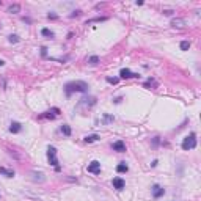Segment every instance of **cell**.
Wrapping results in <instances>:
<instances>
[{"label": "cell", "mask_w": 201, "mask_h": 201, "mask_svg": "<svg viewBox=\"0 0 201 201\" xmlns=\"http://www.w3.org/2000/svg\"><path fill=\"white\" fill-rule=\"evenodd\" d=\"M88 91V83L83 80H74L65 85V93L69 98L72 93H86Z\"/></svg>", "instance_id": "6da1fadb"}, {"label": "cell", "mask_w": 201, "mask_h": 201, "mask_svg": "<svg viewBox=\"0 0 201 201\" xmlns=\"http://www.w3.org/2000/svg\"><path fill=\"white\" fill-rule=\"evenodd\" d=\"M195 148H196V135L195 134L187 135L185 138L182 140V149L190 151V149H195Z\"/></svg>", "instance_id": "7a4b0ae2"}, {"label": "cell", "mask_w": 201, "mask_h": 201, "mask_svg": "<svg viewBox=\"0 0 201 201\" xmlns=\"http://www.w3.org/2000/svg\"><path fill=\"white\" fill-rule=\"evenodd\" d=\"M47 159H49V163H50V165L55 167L57 170H60L58 159H57V148H55V146H49V148H47Z\"/></svg>", "instance_id": "3957f363"}, {"label": "cell", "mask_w": 201, "mask_h": 201, "mask_svg": "<svg viewBox=\"0 0 201 201\" xmlns=\"http://www.w3.org/2000/svg\"><path fill=\"white\" fill-rule=\"evenodd\" d=\"M86 107V108H91L93 105H96V98L94 96H90V98H83V99H80V102H79V105L77 107Z\"/></svg>", "instance_id": "277c9868"}, {"label": "cell", "mask_w": 201, "mask_h": 201, "mask_svg": "<svg viewBox=\"0 0 201 201\" xmlns=\"http://www.w3.org/2000/svg\"><path fill=\"white\" fill-rule=\"evenodd\" d=\"M88 173H93V175H99L101 173V162L99 160H93L91 163H88Z\"/></svg>", "instance_id": "5b68a950"}, {"label": "cell", "mask_w": 201, "mask_h": 201, "mask_svg": "<svg viewBox=\"0 0 201 201\" xmlns=\"http://www.w3.org/2000/svg\"><path fill=\"white\" fill-rule=\"evenodd\" d=\"M134 77H140V76L135 74V72H132L130 69H127V68L120 71V79H134Z\"/></svg>", "instance_id": "8992f818"}, {"label": "cell", "mask_w": 201, "mask_h": 201, "mask_svg": "<svg viewBox=\"0 0 201 201\" xmlns=\"http://www.w3.org/2000/svg\"><path fill=\"white\" fill-rule=\"evenodd\" d=\"M112 184H113V187H115L116 190H123V189L126 187V182H124V179H123V177H113Z\"/></svg>", "instance_id": "52a82bcc"}, {"label": "cell", "mask_w": 201, "mask_h": 201, "mask_svg": "<svg viewBox=\"0 0 201 201\" xmlns=\"http://www.w3.org/2000/svg\"><path fill=\"white\" fill-rule=\"evenodd\" d=\"M112 148H113V151H116V153H124L126 145H124V141H123V140H118V141H115V143L112 145Z\"/></svg>", "instance_id": "ba28073f"}, {"label": "cell", "mask_w": 201, "mask_h": 201, "mask_svg": "<svg viewBox=\"0 0 201 201\" xmlns=\"http://www.w3.org/2000/svg\"><path fill=\"white\" fill-rule=\"evenodd\" d=\"M151 190H153V196H154V198H160V196L165 193V189H162V187L157 185V184L153 185V189H151Z\"/></svg>", "instance_id": "9c48e42d"}, {"label": "cell", "mask_w": 201, "mask_h": 201, "mask_svg": "<svg viewBox=\"0 0 201 201\" xmlns=\"http://www.w3.org/2000/svg\"><path fill=\"white\" fill-rule=\"evenodd\" d=\"M58 115H60V110H58V108H52V110L46 112L44 115H41V118H49V120H53V118H57Z\"/></svg>", "instance_id": "30bf717a"}, {"label": "cell", "mask_w": 201, "mask_h": 201, "mask_svg": "<svg viewBox=\"0 0 201 201\" xmlns=\"http://www.w3.org/2000/svg\"><path fill=\"white\" fill-rule=\"evenodd\" d=\"M21 130H22V126H21V123H17V121H13L11 124H10V132H13V134H19Z\"/></svg>", "instance_id": "8fae6325"}, {"label": "cell", "mask_w": 201, "mask_h": 201, "mask_svg": "<svg viewBox=\"0 0 201 201\" xmlns=\"http://www.w3.org/2000/svg\"><path fill=\"white\" fill-rule=\"evenodd\" d=\"M0 175H3L6 177H14V171L8 170V168H5V167H0Z\"/></svg>", "instance_id": "7c38bea8"}, {"label": "cell", "mask_w": 201, "mask_h": 201, "mask_svg": "<svg viewBox=\"0 0 201 201\" xmlns=\"http://www.w3.org/2000/svg\"><path fill=\"white\" fill-rule=\"evenodd\" d=\"M113 121H115V116L113 115H108V113H104L102 115V124H110Z\"/></svg>", "instance_id": "4fadbf2b"}, {"label": "cell", "mask_w": 201, "mask_h": 201, "mask_svg": "<svg viewBox=\"0 0 201 201\" xmlns=\"http://www.w3.org/2000/svg\"><path fill=\"white\" fill-rule=\"evenodd\" d=\"M116 171L118 173H127V171H129V167H127L126 162H121V163H118V165H116Z\"/></svg>", "instance_id": "5bb4252c"}, {"label": "cell", "mask_w": 201, "mask_h": 201, "mask_svg": "<svg viewBox=\"0 0 201 201\" xmlns=\"http://www.w3.org/2000/svg\"><path fill=\"white\" fill-rule=\"evenodd\" d=\"M99 138H101V137L98 134H93V135H86L83 140H85V143H93V141H98Z\"/></svg>", "instance_id": "9a60e30c"}, {"label": "cell", "mask_w": 201, "mask_h": 201, "mask_svg": "<svg viewBox=\"0 0 201 201\" xmlns=\"http://www.w3.org/2000/svg\"><path fill=\"white\" fill-rule=\"evenodd\" d=\"M19 11H21V5H17V3L8 6V13H11V14H16V13H19Z\"/></svg>", "instance_id": "2e32d148"}, {"label": "cell", "mask_w": 201, "mask_h": 201, "mask_svg": "<svg viewBox=\"0 0 201 201\" xmlns=\"http://www.w3.org/2000/svg\"><path fill=\"white\" fill-rule=\"evenodd\" d=\"M171 25L173 27H179V29H181V27L185 25V22H184V19H173L171 21Z\"/></svg>", "instance_id": "e0dca14e"}, {"label": "cell", "mask_w": 201, "mask_h": 201, "mask_svg": "<svg viewBox=\"0 0 201 201\" xmlns=\"http://www.w3.org/2000/svg\"><path fill=\"white\" fill-rule=\"evenodd\" d=\"M41 35L47 36V38H53V36H55V35H53V31L49 30V29H43V30H41Z\"/></svg>", "instance_id": "ac0fdd59"}, {"label": "cell", "mask_w": 201, "mask_h": 201, "mask_svg": "<svg viewBox=\"0 0 201 201\" xmlns=\"http://www.w3.org/2000/svg\"><path fill=\"white\" fill-rule=\"evenodd\" d=\"M61 134L66 135V137H69V135H71V127L68 126V124H63V126H61Z\"/></svg>", "instance_id": "d6986e66"}, {"label": "cell", "mask_w": 201, "mask_h": 201, "mask_svg": "<svg viewBox=\"0 0 201 201\" xmlns=\"http://www.w3.org/2000/svg\"><path fill=\"white\" fill-rule=\"evenodd\" d=\"M88 63H90V65H98V63H99V57L98 55H93V57H90L88 58Z\"/></svg>", "instance_id": "ffe728a7"}, {"label": "cell", "mask_w": 201, "mask_h": 201, "mask_svg": "<svg viewBox=\"0 0 201 201\" xmlns=\"http://www.w3.org/2000/svg\"><path fill=\"white\" fill-rule=\"evenodd\" d=\"M190 49V41H181V50H189Z\"/></svg>", "instance_id": "44dd1931"}, {"label": "cell", "mask_w": 201, "mask_h": 201, "mask_svg": "<svg viewBox=\"0 0 201 201\" xmlns=\"http://www.w3.org/2000/svg\"><path fill=\"white\" fill-rule=\"evenodd\" d=\"M105 80L108 82V83H112V85H116L118 82H120V79H118V77H107Z\"/></svg>", "instance_id": "7402d4cb"}, {"label": "cell", "mask_w": 201, "mask_h": 201, "mask_svg": "<svg viewBox=\"0 0 201 201\" xmlns=\"http://www.w3.org/2000/svg\"><path fill=\"white\" fill-rule=\"evenodd\" d=\"M8 41H10V43H19V36L17 35H10L8 36Z\"/></svg>", "instance_id": "603a6c76"}, {"label": "cell", "mask_w": 201, "mask_h": 201, "mask_svg": "<svg viewBox=\"0 0 201 201\" xmlns=\"http://www.w3.org/2000/svg\"><path fill=\"white\" fill-rule=\"evenodd\" d=\"M163 14H167V16H171V14H173V11H171V10H165V11H163Z\"/></svg>", "instance_id": "cb8c5ba5"}, {"label": "cell", "mask_w": 201, "mask_h": 201, "mask_svg": "<svg viewBox=\"0 0 201 201\" xmlns=\"http://www.w3.org/2000/svg\"><path fill=\"white\" fill-rule=\"evenodd\" d=\"M3 65H5V61H3V60H0V66H3Z\"/></svg>", "instance_id": "d4e9b609"}, {"label": "cell", "mask_w": 201, "mask_h": 201, "mask_svg": "<svg viewBox=\"0 0 201 201\" xmlns=\"http://www.w3.org/2000/svg\"><path fill=\"white\" fill-rule=\"evenodd\" d=\"M0 5H2V2H0Z\"/></svg>", "instance_id": "484cf974"}]
</instances>
